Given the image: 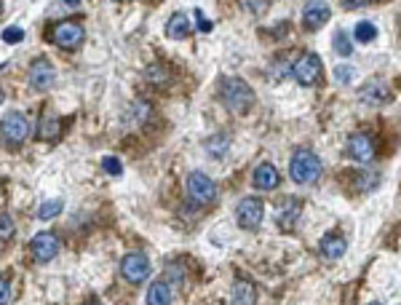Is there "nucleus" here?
<instances>
[{
    "instance_id": "1",
    "label": "nucleus",
    "mask_w": 401,
    "mask_h": 305,
    "mask_svg": "<svg viewBox=\"0 0 401 305\" xmlns=\"http://www.w3.org/2000/svg\"><path fill=\"white\" fill-rule=\"evenodd\" d=\"M219 99L227 110L246 113L254 105V92L243 78H222L219 80Z\"/></svg>"
},
{
    "instance_id": "2",
    "label": "nucleus",
    "mask_w": 401,
    "mask_h": 305,
    "mask_svg": "<svg viewBox=\"0 0 401 305\" xmlns=\"http://www.w3.org/2000/svg\"><path fill=\"white\" fill-rule=\"evenodd\" d=\"M289 174L297 185H313L321 174V161L310 150H297L289 161Z\"/></svg>"
},
{
    "instance_id": "3",
    "label": "nucleus",
    "mask_w": 401,
    "mask_h": 305,
    "mask_svg": "<svg viewBox=\"0 0 401 305\" xmlns=\"http://www.w3.org/2000/svg\"><path fill=\"white\" fill-rule=\"evenodd\" d=\"M49 40H51L53 46H59V49L75 51V49L83 46V40H86V30H83V25L75 22V19H65V22H59V25L51 27Z\"/></svg>"
},
{
    "instance_id": "4",
    "label": "nucleus",
    "mask_w": 401,
    "mask_h": 305,
    "mask_svg": "<svg viewBox=\"0 0 401 305\" xmlns=\"http://www.w3.org/2000/svg\"><path fill=\"white\" fill-rule=\"evenodd\" d=\"M0 137L8 142V145H25L27 137H30V120L25 113H8L0 120Z\"/></svg>"
},
{
    "instance_id": "5",
    "label": "nucleus",
    "mask_w": 401,
    "mask_h": 305,
    "mask_svg": "<svg viewBox=\"0 0 401 305\" xmlns=\"http://www.w3.org/2000/svg\"><path fill=\"white\" fill-rule=\"evenodd\" d=\"M150 260H147L142 252H129L123 260H120V276L129 281V284H142V281L150 279Z\"/></svg>"
},
{
    "instance_id": "6",
    "label": "nucleus",
    "mask_w": 401,
    "mask_h": 305,
    "mask_svg": "<svg viewBox=\"0 0 401 305\" xmlns=\"http://www.w3.org/2000/svg\"><path fill=\"white\" fill-rule=\"evenodd\" d=\"M292 75H294V80L303 83V86H316L321 78V56L313 51L303 54V56L292 65Z\"/></svg>"
},
{
    "instance_id": "7",
    "label": "nucleus",
    "mask_w": 401,
    "mask_h": 305,
    "mask_svg": "<svg viewBox=\"0 0 401 305\" xmlns=\"http://www.w3.org/2000/svg\"><path fill=\"white\" fill-rule=\"evenodd\" d=\"M187 196L196 204H212L217 201V185L203 172H193L187 174Z\"/></svg>"
},
{
    "instance_id": "8",
    "label": "nucleus",
    "mask_w": 401,
    "mask_h": 305,
    "mask_svg": "<svg viewBox=\"0 0 401 305\" xmlns=\"http://www.w3.org/2000/svg\"><path fill=\"white\" fill-rule=\"evenodd\" d=\"M262 217H265V206H262V201L254 199V196L243 199L238 204V209H236V220H238V225L243 228V230H254V228H260Z\"/></svg>"
},
{
    "instance_id": "9",
    "label": "nucleus",
    "mask_w": 401,
    "mask_h": 305,
    "mask_svg": "<svg viewBox=\"0 0 401 305\" xmlns=\"http://www.w3.org/2000/svg\"><path fill=\"white\" fill-rule=\"evenodd\" d=\"M348 156L359 163H369L374 158V139L367 132H356L348 137Z\"/></svg>"
},
{
    "instance_id": "10",
    "label": "nucleus",
    "mask_w": 401,
    "mask_h": 305,
    "mask_svg": "<svg viewBox=\"0 0 401 305\" xmlns=\"http://www.w3.org/2000/svg\"><path fill=\"white\" fill-rule=\"evenodd\" d=\"M30 249H32V257L38 263H49L59 254V239H56V233H38L30 241Z\"/></svg>"
},
{
    "instance_id": "11",
    "label": "nucleus",
    "mask_w": 401,
    "mask_h": 305,
    "mask_svg": "<svg viewBox=\"0 0 401 305\" xmlns=\"http://www.w3.org/2000/svg\"><path fill=\"white\" fill-rule=\"evenodd\" d=\"M53 80H56V73H53V67L49 59H35L32 67H30V86L35 89V92H46V89H51Z\"/></svg>"
},
{
    "instance_id": "12",
    "label": "nucleus",
    "mask_w": 401,
    "mask_h": 305,
    "mask_svg": "<svg viewBox=\"0 0 401 305\" xmlns=\"http://www.w3.org/2000/svg\"><path fill=\"white\" fill-rule=\"evenodd\" d=\"M329 19H332V8L326 0H307L305 11H303V22H305L307 30H319Z\"/></svg>"
},
{
    "instance_id": "13",
    "label": "nucleus",
    "mask_w": 401,
    "mask_h": 305,
    "mask_svg": "<svg viewBox=\"0 0 401 305\" xmlns=\"http://www.w3.org/2000/svg\"><path fill=\"white\" fill-rule=\"evenodd\" d=\"M359 97L361 102H367V105H386L390 99V89H388V83L383 78H369L364 83Z\"/></svg>"
},
{
    "instance_id": "14",
    "label": "nucleus",
    "mask_w": 401,
    "mask_h": 305,
    "mask_svg": "<svg viewBox=\"0 0 401 305\" xmlns=\"http://www.w3.org/2000/svg\"><path fill=\"white\" fill-rule=\"evenodd\" d=\"M252 182L257 190H273L279 185V169L273 163H260L252 174Z\"/></svg>"
},
{
    "instance_id": "15",
    "label": "nucleus",
    "mask_w": 401,
    "mask_h": 305,
    "mask_svg": "<svg viewBox=\"0 0 401 305\" xmlns=\"http://www.w3.org/2000/svg\"><path fill=\"white\" fill-rule=\"evenodd\" d=\"M348 249V241L345 236H340V233H326L324 239H321V254L326 257V260H340Z\"/></svg>"
},
{
    "instance_id": "16",
    "label": "nucleus",
    "mask_w": 401,
    "mask_h": 305,
    "mask_svg": "<svg viewBox=\"0 0 401 305\" xmlns=\"http://www.w3.org/2000/svg\"><path fill=\"white\" fill-rule=\"evenodd\" d=\"M190 30H193V25H190V19H187V13H174L172 19H169V25H166V35L174 40H185L187 35H190Z\"/></svg>"
},
{
    "instance_id": "17",
    "label": "nucleus",
    "mask_w": 401,
    "mask_h": 305,
    "mask_svg": "<svg viewBox=\"0 0 401 305\" xmlns=\"http://www.w3.org/2000/svg\"><path fill=\"white\" fill-rule=\"evenodd\" d=\"M172 287L166 284V281H155V284H150V290H147V305H172Z\"/></svg>"
},
{
    "instance_id": "18",
    "label": "nucleus",
    "mask_w": 401,
    "mask_h": 305,
    "mask_svg": "<svg viewBox=\"0 0 401 305\" xmlns=\"http://www.w3.org/2000/svg\"><path fill=\"white\" fill-rule=\"evenodd\" d=\"M257 303V290L252 281H236L233 284V305H254Z\"/></svg>"
},
{
    "instance_id": "19",
    "label": "nucleus",
    "mask_w": 401,
    "mask_h": 305,
    "mask_svg": "<svg viewBox=\"0 0 401 305\" xmlns=\"http://www.w3.org/2000/svg\"><path fill=\"white\" fill-rule=\"evenodd\" d=\"M203 145L209 150V156H217V158H219V156H225L227 147H230V137H227V134H214Z\"/></svg>"
},
{
    "instance_id": "20",
    "label": "nucleus",
    "mask_w": 401,
    "mask_h": 305,
    "mask_svg": "<svg viewBox=\"0 0 401 305\" xmlns=\"http://www.w3.org/2000/svg\"><path fill=\"white\" fill-rule=\"evenodd\" d=\"M59 132H62V123H59L56 116H43V118H40V132H38L40 137H46V139H56Z\"/></svg>"
},
{
    "instance_id": "21",
    "label": "nucleus",
    "mask_w": 401,
    "mask_h": 305,
    "mask_svg": "<svg viewBox=\"0 0 401 305\" xmlns=\"http://www.w3.org/2000/svg\"><path fill=\"white\" fill-rule=\"evenodd\" d=\"M62 199H51V201H43L40 204V209H38V220H53L56 214L62 212Z\"/></svg>"
},
{
    "instance_id": "22",
    "label": "nucleus",
    "mask_w": 401,
    "mask_h": 305,
    "mask_svg": "<svg viewBox=\"0 0 401 305\" xmlns=\"http://www.w3.org/2000/svg\"><path fill=\"white\" fill-rule=\"evenodd\" d=\"M300 217V204H289V209H284V212H279V217H276V223H279L284 230H289V228L294 225V220Z\"/></svg>"
},
{
    "instance_id": "23",
    "label": "nucleus",
    "mask_w": 401,
    "mask_h": 305,
    "mask_svg": "<svg viewBox=\"0 0 401 305\" xmlns=\"http://www.w3.org/2000/svg\"><path fill=\"white\" fill-rule=\"evenodd\" d=\"M374 38H377V27L372 22H359L356 25V40L359 43H372Z\"/></svg>"
},
{
    "instance_id": "24",
    "label": "nucleus",
    "mask_w": 401,
    "mask_h": 305,
    "mask_svg": "<svg viewBox=\"0 0 401 305\" xmlns=\"http://www.w3.org/2000/svg\"><path fill=\"white\" fill-rule=\"evenodd\" d=\"M334 51L340 54V56H350V54H353L350 38H348L345 32H337V35H334Z\"/></svg>"
},
{
    "instance_id": "25",
    "label": "nucleus",
    "mask_w": 401,
    "mask_h": 305,
    "mask_svg": "<svg viewBox=\"0 0 401 305\" xmlns=\"http://www.w3.org/2000/svg\"><path fill=\"white\" fill-rule=\"evenodd\" d=\"M377 187V174L374 172H361L356 177V190H372Z\"/></svg>"
},
{
    "instance_id": "26",
    "label": "nucleus",
    "mask_w": 401,
    "mask_h": 305,
    "mask_svg": "<svg viewBox=\"0 0 401 305\" xmlns=\"http://www.w3.org/2000/svg\"><path fill=\"white\" fill-rule=\"evenodd\" d=\"M16 225H13V220L8 217L6 212H0V239H11Z\"/></svg>"
},
{
    "instance_id": "27",
    "label": "nucleus",
    "mask_w": 401,
    "mask_h": 305,
    "mask_svg": "<svg viewBox=\"0 0 401 305\" xmlns=\"http://www.w3.org/2000/svg\"><path fill=\"white\" fill-rule=\"evenodd\" d=\"M243 3V8L252 13H265L267 6H270V0H241Z\"/></svg>"
},
{
    "instance_id": "28",
    "label": "nucleus",
    "mask_w": 401,
    "mask_h": 305,
    "mask_svg": "<svg viewBox=\"0 0 401 305\" xmlns=\"http://www.w3.org/2000/svg\"><path fill=\"white\" fill-rule=\"evenodd\" d=\"M22 38H25V30H22V27H8V30L3 32V40H6V43H19Z\"/></svg>"
},
{
    "instance_id": "29",
    "label": "nucleus",
    "mask_w": 401,
    "mask_h": 305,
    "mask_svg": "<svg viewBox=\"0 0 401 305\" xmlns=\"http://www.w3.org/2000/svg\"><path fill=\"white\" fill-rule=\"evenodd\" d=\"M11 303V284L0 276V305Z\"/></svg>"
},
{
    "instance_id": "30",
    "label": "nucleus",
    "mask_w": 401,
    "mask_h": 305,
    "mask_svg": "<svg viewBox=\"0 0 401 305\" xmlns=\"http://www.w3.org/2000/svg\"><path fill=\"white\" fill-rule=\"evenodd\" d=\"M102 169H105V172H110V174H115V177L123 172V166H120L118 158H105V161H102Z\"/></svg>"
},
{
    "instance_id": "31",
    "label": "nucleus",
    "mask_w": 401,
    "mask_h": 305,
    "mask_svg": "<svg viewBox=\"0 0 401 305\" xmlns=\"http://www.w3.org/2000/svg\"><path fill=\"white\" fill-rule=\"evenodd\" d=\"M334 78L340 80V83H350V80H353V70H350V67H337Z\"/></svg>"
},
{
    "instance_id": "32",
    "label": "nucleus",
    "mask_w": 401,
    "mask_h": 305,
    "mask_svg": "<svg viewBox=\"0 0 401 305\" xmlns=\"http://www.w3.org/2000/svg\"><path fill=\"white\" fill-rule=\"evenodd\" d=\"M196 19H198V30H203V32H209V30H212V22L203 16V11H200V8L196 11Z\"/></svg>"
},
{
    "instance_id": "33",
    "label": "nucleus",
    "mask_w": 401,
    "mask_h": 305,
    "mask_svg": "<svg viewBox=\"0 0 401 305\" xmlns=\"http://www.w3.org/2000/svg\"><path fill=\"white\" fill-rule=\"evenodd\" d=\"M369 3H372V0H343V6L350 8V11H353V8H361V6H369Z\"/></svg>"
},
{
    "instance_id": "34",
    "label": "nucleus",
    "mask_w": 401,
    "mask_h": 305,
    "mask_svg": "<svg viewBox=\"0 0 401 305\" xmlns=\"http://www.w3.org/2000/svg\"><path fill=\"white\" fill-rule=\"evenodd\" d=\"M65 3H70V6H75V3H80V0H65Z\"/></svg>"
},
{
    "instance_id": "35",
    "label": "nucleus",
    "mask_w": 401,
    "mask_h": 305,
    "mask_svg": "<svg viewBox=\"0 0 401 305\" xmlns=\"http://www.w3.org/2000/svg\"><path fill=\"white\" fill-rule=\"evenodd\" d=\"M0 102H3V92H0Z\"/></svg>"
},
{
    "instance_id": "36",
    "label": "nucleus",
    "mask_w": 401,
    "mask_h": 305,
    "mask_svg": "<svg viewBox=\"0 0 401 305\" xmlns=\"http://www.w3.org/2000/svg\"><path fill=\"white\" fill-rule=\"evenodd\" d=\"M91 305H102V303H91Z\"/></svg>"
},
{
    "instance_id": "37",
    "label": "nucleus",
    "mask_w": 401,
    "mask_h": 305,
    "mask_svg": "<svg viewBox=\"0 0 401 305\" xmlns=\"http://www.w3.org/2000/svg\"><path fill=\"white\" fill-rule=\"evenodd\" d=\"M113 3H120V0H113Z\"/></svg>"
},
{
    "instance_id": "38",
    "label": "nucleus",
    "mask_w": 401,
    "mask_h": 305,
    "mask_svg": "<svg viewBox=\"0 0 401 305\" xmlns=\"http://www.w3.org/2000/svg\"><path fill=\"white\" fill-rule=\"evenodd\" d=\"M372 305H380V303H372Z\"/></svg>"
}]
</instances>
